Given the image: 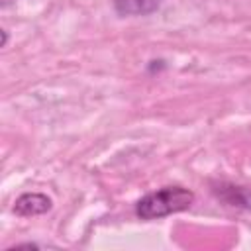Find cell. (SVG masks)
I'll use <instances>...</instances> for the list:
<instances>
[{"instance_id": "1", "label": "cell", "mask_w": 251, "mask_h": 251, "mask_svg": "<svg viewBox=\"0 0 251 251\" xmlns=\"http://www.w3.org/2000/svg\"><path fill=\"white\" fill-rule=\"evenodd\" d=\"M194 202V194L182 186H165L161 190L145 194L135 204V214L141 220H159L176 212L190 208Z\"/></svg>"}, {"instance_id": "2", "label": "cell", "mask_w": 251, "mask_h": 251, "mask_svg": "<svg viewBox=\"0 0 251 251\" xmlns=\"http://www.w3.org/2000/svg\"><path fill=\"white\" fill-rule=\"evenodd\" d=\"M51 210V198L41 194V192H25L22 194L16 204H14V212L18 216H39V214H45Z\"/></svg>"}, {"instance_id": "3", "label": "cell", "mask_w": 251, "mask_h": 251, "mask_svg": "<svg viewBox=\"0 0 251 251\" xmlns=\"http://www.w3.org/2000/svg\"><path fill=\"white\" fill-rule=\"evenodd\" d=\"M216 194L227 202L229 206H237V208H245L251 210V188L245 186H233V184H218V188H214Z\"/></svg>"}, {"instance_id": "4", "label": "cell", "mask_w": 251, "mask_h": 251, "mask_svg": "<svg viewBox=\"0 0 251 251\" xmlns=\"http://www.w3.org/2000/svg\"><path fill=\"white\" fill-rule=\"evenodd\" d=\"M118 14L122 16H145L161 6V0H114Z\"/></svg>"}]
</instances>
